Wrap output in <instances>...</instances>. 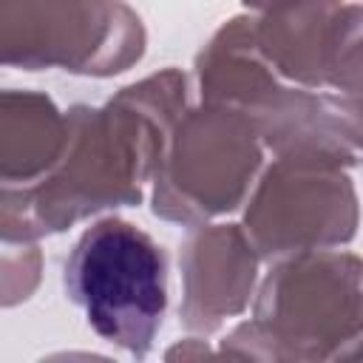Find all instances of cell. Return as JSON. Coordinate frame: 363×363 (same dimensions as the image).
<instances>
[{
  "mask_svg": "<svg viewBox=\"0 0 363 363\" xmlns=\"http://www.w3.org/2000/svg\"><path fill=\"white\" fill-rule=\"evenodd\" d=\"M65 289L102 340L142 357L167 309V264L150 235L105 218L71 250Z\"/></svg>",
  "mask_w": 363,
  "mask_h": 363,
  "instance_id": "obj_1",
  "label": "cell"
}]
</instances>
